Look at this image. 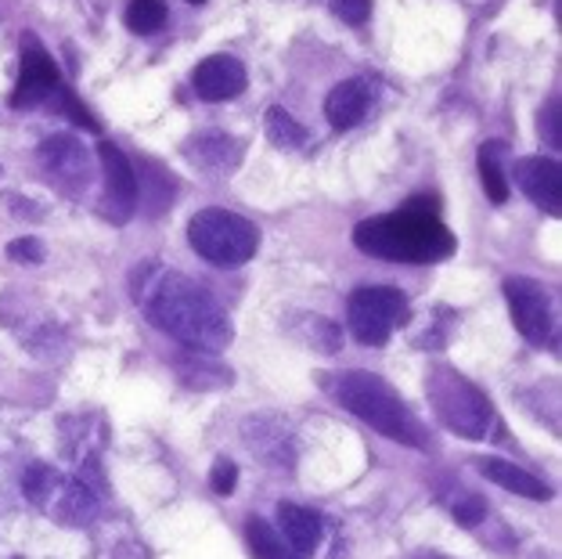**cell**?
<instances>
[{
    "label": "cell",
    "instance_id": "cell-1",
    "mask_svg": "<svg viewBox=\"0 0 562 559\" xmlns=\"http://www.w3.org/2000/svg\"><path fill=\"white\" fill-rule=\"evenodd\" d=\"M353 246L368 257L393 264H437L451 257L458 243L451 227L440 221V202L429 195H415L386 217L357 224Z\"/></svg>",
    "mask_w": 562,
    "mask_h": 559
},
{
    "label": "cell",
    "instance_id": "cell-2",
    "mask_svg": "<svg viewBox=\"0 0 562 559\" xmlns=\"http://www.w3.org/2000/svg\"><path fill=\"white\" fill-rule=\"evenodd\" d=\"M145 311L151 317V325L162 328L177 343H184L188 350L221 354L235 339L232 317L213 300V292H206L199 282H191V278L177 271H166L156 278V286L148 289Z\"/></svg>",
    "mask_w": 562,
    "mask_h": 559
},
{
    "label": "cell",
    "instance_id": "cell-3",
    "mask_svg": "<svg viewBox=\"0 0 562 559\" xmlns=\"http://www.w3.org/2000/svg\"><path fill=\"white\" fill-rule=\"evenodd\" d=\"M336 398L350 415H357L364 426H372L375 434L390 437L393 444H404V448H429L426 426L418 423L412 409H407V401L382 376L361 372V368L342 372L336 383Z\"/></svg>",
    "mask_w": 562,
    "mask_h": 559
},
{
    "label": "cell",
    "instance_id": "cell-4",
    "mask_svg": "<svg viewBox=\"0 0 562 559\" xmlns=\"http://www.w3.org/2000/svg\"><path fill=\"white\" fill-rule=\"evenodd\" d=\"M429 404L437 412L440 423L458 437L469 440H487L494 434V404L476 383H469L462 372H454L451 365H432L426 379Z\"/></svg>",
    "mask_w": 562,
    "mask_h": 559
},
{
    "label": "cell",
    "instance_id": "cell-5",
    "mask_svg": "<svg viewBox=\"0 0 562 559\" xmlns=\"http://www.w3.org/2000/svg\"><path fill=\"white\" fill-rule=\"evenodd\" d=\"M188 243L206 264L216 268H238L249 264L260 249V227L235 210L210 206L188 221Z\"/></svg>",
    "mask_w": 562,
    "mask_h": 559
},
{
    "label": "cell",
    "instance_id": "cell-6",
    "mask_svg": "<svg viewBox=\"0 0 562 559\" xmlns=\"http://www.w3.org/2000/svg\"><path fill=\"white\" fill-rule=\"evenodd\" d=\"M407 317H412V300L393 286H364L347 303V328L364 347H382L407 325Z\"/></svg>",
    "mask_w": 562,
    "mask_h": 559
},
{
    "label": "cell",
    "instance_id": "cell-7",
    "mask_svg": "<svg viewBox=\"0 0 562 559\" xmlns=\"http://www.w3.org/2000/svg\"><path fill=\"white\" fill-rule=\"evenodd\" d=\"M61 91L66 83H61L55 58L33 33H22V69L15 91H11V109H50Z\"/></svg>",
    "mask_w": 562,
    "mask_h": 559
},
{
    "label": "cell",
    "instance_id": "cell-8",
    "mask_svg": "<svg viewBox=\"0 0 562 559\" xmlns=\"http://www.w3.org/2000/svg\"><path fill=\"white\" fill-rule=\"evenodd\" d=\"M505 297H508V311H513L522 339H530L533 347L552 343L555 314H552V297H548V289L541 282H530V278H508Z\"/></svg>",
    "mask_w": 562,
    "mask_h": 559
},
{
    "label": "cell",
    "instance_id": "cell-9",
    "mask_svg": "<svg viewBox=\"0 0 562 559\" xmlns=\"http://www.w3.org/2000/svg\"><path fill=\"white\" fill-rule=\"evenodd\" d=\"M36 156H41V167L50 181H58L66 192H83L87 185H91V152L83 148L80 137L72 134H50L41 142L36 148Z\"/></svg>",
    "mask_w": 562,
    "mask_h": 559
},
{
    "label": "cell",
    "instance_id": "cell-10",
    "mask_svg": "<svg viewBox=\"0 0 562 559\" xmlns=\"http://www.w3.org/2000/svg\"><path fill=\"white\" fill-rule=\"evenodd\" d=\"M98 159L101 170H105V202H101V213L109 221L126 224L137 213V170L134 163L123 156L120 145L101 142L98 145Z\"/></svg>",
    "mask_w": 562,
    "mask_h": 559
},
{
    "label": "cell",
    "instance_id": "cell-11",
    "mask_svg": "<svg viewBox=\"0 0 562 559\" xmlns=\"http://www.w3.org/2000/svg\"><path fill=\"white\" fill-rule=\"evenodd\" d=\"M241 440L263 466L278 469V473H289L296 466V437L278 415H249L241 423Z\"/></svg>",
    "mask_w": 562,
    "mask_h": 559
},
{
    "label": "cell",
    "instance_id": "cell-12",
    "mask_svg": "<svg viewBox=\"0 0 562 559\" xmlns=\"http://www.w3.org/2000/svg\"><path fill=\"white\" fill-rule=\"evenodd\" d=\"M513 177H516L519 192L527 195L533 206L544 210L548 217H562V170H559V159H544V156L516 159Z\"/></svg>",
    "mask_w": 562,
    "mask_h": 559
},
{
    "label": "cell",
    "instance_id": "cell-13",
    "mask_svg": "<svg viewBox=\"0 0 562 559\" xmlns=\"http://www.w3.org/2000/svg\"><path fill=\"white\" fill-rule=\"evenodd\" d=\"M191 87L202 101L210 105H221V101H232L249 87V72L235 55H210L202 58L195 72H191Z\"/></svg>",
    "mask_w": 562,
    "mask_h": 559
},
{
    "label": "cell",
    "instance_id": "cell-14",
    "mask_svg": "<svg viewBox=\"0 0 562 559\" xmlns=\"http://www.w3.org/2000/svg\"><path fill=\"white\" fill-rule=\"evenodd\" d=\"M278 530H281V538L292 545V552H296L300 559H306V556H314L317 549H322L325 519L314 510H306V505L281 502L278 505Z\"/></svg>",
    "mask_w": 562,
    "mask_h": 559
},
{
    "label": "cell",
    "instance_id": "cell-15",
    "mask_svg": "<svg viewBox=\"0 0 562 559\" xmlns=\"http://www.w3.org/2000/svg\"><path fill=\"white\" fill-rule=\"evenodd\" d=\"M47 510H50V516L58 519V524L83 527V524H91V519L98 516L101 502H98V494L83 484V480H58V488L50 491V499H47Z\"/></svg>",
    "mask_w": 562,
    "mask_h": 559
},
{
    "label": "cell",
    "instance_id": "cell-16",
    "mask_svg": "<svg viewBox=\"0 0 562 559\" xmlns=\"http://www.w3.org/2000/svg\"><path fill=\"white\" fill-rule=\"evenodd\" d=\"M184 152H188V159L195 163V167H202V170L232 174L241 163V152H246V145H241L238 137H232V134L210 131V134L191 137V142L184 145Z\"/></svg>",
    "mask_w": 562,
    "mask_h": 559
},
{
    "label": "cell",
    "instance_id": "cell-17",
    "mask_svg": "<svg viewBox=\"0 0 562 559\" xmlns=\"http://www.w3.org/2000/svg\"><path fill=\"white\" fill-rule=\"evenodd\" d=\"M368 105H372V91H368L364 80H342L339 87H331V94L325 98V120L336 126V131H350L364 116Z\"/></svg>",
    "mask_w": 562,
    "mask_h": 559
},
{
    "label": "cell",
    "instance_id": "cell-18",
    "mask_svg": "<svg viewBox=\"0 0 562 559\" xmlns=\"http://www.w3.org/2000/svg\"><path fill=\"white\" fill-rule=\"evenodd\" d=\"M480 473L491 480V484L513 491V494H522V499H533V502H544L548 494H552V488L544 484V480H538L533 473H527L522 466L516 462H505V459H480Z\"/></svg>",
    "mask_w": 562,
    "mask_h": 559
},
{
    "label": "cell",
    "instance_id": "cell-19",
    "mask_svg": "<svg viewBox=\"0 0 562 559\" xmlns=\"http://www.w3.org/2000/svg\"><path fill=\"white\" fill-rule=\"evenodd\" d=\"M177 376H181L191 390H221V387L232 383V372H227L216 358L199 354V350L181 354V361H177Z\"/></svg>",
    "mask_w": 562,
    "mask_h": 559
},
{
    "label": "cell",
    "instance_id": "cell-20",
    "mask_svg": "<svg viewBox=\"0 0 562 559\" xmlns=\"http://www.w3.org/2000/svg\"><path fill=\"white\" fill-rule=\"evenodd\" d=\"M140 167H145L151 174V181L145 174L137 177V202H145V206L151 210V217H159V210H166L177 195V177L170 170H162L159 163L151 159H140Z\"/></svg>",
    "mask_w": 562,
    "mask_h": 559
},
{
    "label": "cell",
    "instance_id": "cell-21",
    "mask_svg": "<svg viewBox=\"0 0 562 559\" xmlns=\"http://www.w3.org/2000/svg\"><path fill=\"white\" fill-rule=\"evenodd\" d=\"M508 145L505 142H487L480 148V181H483V192H487L491 202H508V177L502 170V159H505Z\"/></svg>",
    "mask_w": 562,
    "mask_h": 559
},
{
    "label": "cell",
    "instance_id": "cell-22",
    "mask_svg": "<svg viewBox=\"0 0 562 559\" xmlns=\"http://www.w3.org/2000/svg\"><path fill=\"white\" fill-rule=\"evenodd\" d=\"M246 538H249V549L257 559H300L296 552H292V545L281 538V530L271 527L260 516L246 519Z\"/></svg>",
    "mask_w": 562,
    "mask_h": 559
},
{
    "label": "cell",
    "instance_id": "cell-23",
    "mask_svg": "<svg viewBox=\"0 0 562 559\" xmlns=\"http://www.w3.org/2000/svg\"><path fill=\"white\" fill-rule=\"evenodd\" d=\"M263 126H267V137H271V145H278V148H303L306 145V126L296 116H292V112L281 109V105L267 109Z\"/></svg>",
    "mask_w": 562,
    "mask_h": 559
},
{
    "label": "cell",
    "instance_id": "cell-24",
    "mask_svg": "<svg viewBox=\"0 0 562 559\" xmlns=\"http://www.w3.org/2000/svg\"><path fill=\"white\" fill-rule=\"evenodd\" d=\"M126 30L137 36H151L166 25V0H131L123 11Z\"/></svg>",
    "mask_w": 562,
    "mask_h": 559
},
{
    "label": "cell",
    "instance_id": "cell-25",
    "mask_svg": "<svg viewBox=\"0 0 562 559\" xmlns=\"http://www.w3.org/2000/svg\"><path fill=\"white\" fill-rule=\"evenodd\" d=\"M55 488H58V473H55V469L41 466V462L30 466V469L22 473V491H25V499H30L33 505H41V510L47 505L50 491H55Z\"/></svg>",
    "mask_w": 562,
    "mask_h": 559
},
{
    "label": "cell",
    "instance_id": "cell-26",
    "mask_svg": "<svg viewBox=\"0 0 562 559\" xmlns=\"http://www.w3.org/2000/svg\"><path fill=\"white\" fill-rule=\"evenodd\" d=\"M303 325L311 328V333H306V343H314L317 350H328V354L339 350V339L342 336H339V328L328 322V317H317V314L314 317H303Z\"/></svg>",
    "mask_w": 562,
    "mask_h": 559
},
{
    "label": "cell",
    "instance_id": "cell-27",
    "mask_svg": "<svg viewBox=\"0 0 562 559\" xmlns=\"http://www.w3.org/2000/svg\"><path fill=\"white\" fill-rule=\"evenodd\" d=\"M210 488L221 494V499H227V494L238 488V466L232 459H216L213 473H210Z\"/></svg>",
    "mask_w": 562,
    "mask_h": 559
},
{
    "label": "cell",
    "instance_id": "cell-28",
    "mask_svg": "<svg viewBox=\"0 0 562 559\" xmlns=\"http://www.w3.org/2000/svg\"><path fill=\"white\" fill-rule=\"evenodd\" d=\"M331 11L347 25H364L372 19V0H331Z\"/></svg>",
    "mask_w": 562,
    "mask_h": 559
},
{
    "label": "cell",
    "instance_id": "cell-29",
    "mask_svg": "<svg viewBox=\"0 0 562 559\" xmlns=\"http://www.w3.org/2000/svg\"><path fill=\"white\" fill-rule=\"evenodd\" d=\"M538 123H541V137H544L548 145H552V152H559L562 148V137H559V98L544 101Z\"/></svg>",
    "mask_w": 562,
    "mask_h": 559
},
{
    "label": "cell",
    "instance_id": "cell-30",
    "mask_svg": "<svg viewBox=\"0 0 562 559\" xmlns=\"http://www.w3.org/2000/svg\"><path fill=\"white\" fill-rule=\"evenodd\" d=\"M8 257L19 264H44V246H41V238H15V243L8 246Z\"/></svg>",
    "mask_w": 562,
    "mask_h": 559
},
{
    "label": "cell",
    "instance_id": "cell-31",
    "mask_svg": "<svg viewBox=\"0 0 562 559\" xmlns=\"http://www.w3.org/2000/svg\"><path fill=\"white\" fill-rule=\"evenodd\" d=\"M483 513H487V505H483V499H476V494H469L465 502H454V519L465 527H476Z\"/></svg>",
    "mask_w": 562,
    "mask_h": 559
},
{
    "label": "cell",
    "instance_id": "cell-32",
    "mask_svg": "<svg viewBox=\"0 0 562 559\" xmlns=\"http://www.w3.org/2000/svg\"><path fill=\"white\" fill-rule=\"evenodd\" d=\"M422 559H447V556H422Z\"/></svg>",
    "mask_w": 562,
    "mask_h": 559
},
{
    "label": "cell",
    "instance_id": "cell-33",
    "mask_svg": "<svg viewBox=\"0 0 562 559\" xmlns=\"http://www.w3.org/2000/svg\"><path fill=\"white\" fill-rule=\"evenodd\" d=\"M188 4H206V0H188Z\"/></svg>",
    "mask_w": 562,
    "mask_h": 559
}]
</instances>
